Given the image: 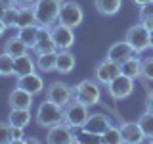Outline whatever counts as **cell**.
Returning <instances> with one entry per match:
<instances>
[{
  "mask_svg": "<svg viewBox=\"0 0 153 144\" xmlns=\"http://www.w3.org/2000/svg\"><path fill=\"white\" fill-rule=\"evenodd\" d=\"M35 121L38 127L42 129H50L54 125L65 121V113H63V106L52 102V100H44L40 106H38L36 113H35Z\"/></svg>",
  "mask_w": 153,
  "mask_h": 144,
  "instance_id": "cell-1",
  "label": "cell"
},
{
  "mask_svg": "<svg viewBox=\"0 0 153 144\" xmlns=\"http://www.w3.org/2000/svg\"><path fill=\"white\" fill-rule=\"evenodd\" d=\"M63 0H36L35 2V16L38 27H54L57 23Z\"/></svg>",
  "mask_w": 153,
  "mask_h": 144,
  "instance_id": "cell-2",
  "label": "cell"
},
{
  "mask_svg": "<svg viewBox=\"0 0 153 144\" xmlns=\"http://www.w3.org/2000/svg\"><path fill=\"white\" fill-rule=\"evenodd\" d=\"M63 113H65V123L71 125L73 129H82V125L86 123L90 115V106H86L82 100H79L76 96L69 100L63 106Z\"/></svg>",
  "mask_w": 153,
  "mask_h": 144,
  "instance_id": "cell-3",
  "label": "cell"
},
{
  "mask_svg": "<svg viewBox=\"0 0 153 144\" xmlns=\"http://www.w3.org/2000/svg\"><path fill=\"white\" fill-rule=\"evenodd\" d=\"M73 96H76L79 100H82L86 106L100 104V98H102L100 83L96 79H84V81H80L79 85L73 86Z\"/></svg>",
  "mask_w": 153,
  "mask_h": 144,
  "instance_id": "cell-4",
  "label": "cell"
},
{
  "mask_svg": "<svg viewBox=\"0 0 153 144\" xmlns=\"http://www.w3.org/2000/svg\"><path fill=\"white\" fill-rule=\"evenodd\" d=\"M82 21H84V10L79 2L67 0V2L61 4V12H59V17H57V23L67 25L71 29H76L79 25H82Z\"/></svg>",
  "mask_w": 153,
  "mask_h": 144,
  "instance_id": "cell-5",
  "label": "cell"
},
{
  "mask_svg": "<svg viewBox=\"0 0 153 144\" xmlns=\"http://www.w3.org/2000/svg\"><path fill=\"white\" fill-rule=\"evenodd\" d=\"M124 40L134 48L136 54H142V52L149 50V46H151V31H149V29H146L142 23H138V25H132L126 31Z\"/></svg>",
  "mask_w": 153,
  "mask_h": 144,
  "instance_id": "cell-6",
  "label": "cell"
},
{
  "mask_svg": "<svg viewBox=\"0 0 153 144\" xmlns=\"http://www.w3.org/2000/svg\"><path fill=\"white\" fill-rule=\"evenodd\" d=\"M134 83H136V81H134L132 77L121 73L119 77H115L105 88H107V94L111 96L113 100H126L128 96H132V92H134Z\"/></svg>",
  "mask_w": 153,
  "mask_h": 144,
  "instance_id": "cell-7",
  "label": "cell"
},
{
  "mask_svg": "<svg viewBox=\"0 0 153 144\" xmlns=\"http://www.w3.org/2000/svg\"><path fill=\"white\" fill-rule=\"evenodd\" d=\"M76 129H73L71 125H67L65 121L54 125V127L48 129L46 133V142L50 144H71V142H79L76 136Z\"/></svg>",
  "mask_w": 153,
  "mask_h": 144,
  "instance_id": "cell-8",
  "label": "cell"
},
{
  "mask_svg": "<svg viewBox=\"0 0 153 144\" xmlns=\"http://www.w3.org/2000/svg\"><path fill=\"white\" fill-rule=\"evenodd\" d=\"M123 71H121V64L109 60V58H103L98 65L94 67V79L98 81L102 86H107L115 77H119Z\"/></svg>",
  "mask_w": 153,
  "mask_h": 144,
  "instance_id": "cell-9",
  "label": "cell"
},
{
  "mask_svg": "<svg viewBox=\"0 0 153 144\" xmlns=\"http://www.w3.org/2000/svg\"><path fill=\"white\" fill-rule=\"evenodd\" d=\"M109 125H113V121L105 113H90L88 119H86V123L82 125V133L88 134V136L100 138L105 131H107Z\"/></svg>",
  "mask_w": 153,
  "mask_h": 144,
  "instance_id": "cell-10",
  "label": "cell"
},
{
  "mask_svg": "<svg viewBox=\"0 0 153 144\" xmlns=\"http://www.w3.org/2000/svg\"><path fill=\"white\" fill-rule=\"evenodd\" d=\"M46 98L52 100V102L59 104V106H65L73 98V88H71L67 83H61V81H54L46 86Z\"/></svg>",
  "mask_w": 153,
  "mask_h": 144,
  "instance_id": "cell-11",
  "label": "cell"
},
{
  "mask_svg": "<svg viewBox=\"0 0 153 144\" xmlns=\"http://www.w3.org/2000/svg\"><path fill=\"white\" fill-rule=\"evenodd\" d=\"M75 29L67 27V25H61V23H56L52 27V35H54V40H56V46L57 50H71L75 44Z\"/></svg>",
  "mask_w": 153,
  "mask_h": 144,
  "instance_id": "cell-12",
  "label": "cell"
},
{
  "mask_svg": "<svg viewBox=\"0 0 153 144\" xmlns=\"http://www.w3.org/2000/svg\"><path fill=\"white\" fill-rule=\"evenodd\" d=\"M35 54H48V52H57L54 35H52V27H38V38L36 44L33 48Z\"/></svg>",
  "mask_w": 153,
  "mask_h": 144,
  "instance_id": "cell-13",
  "label": "cell"
},
{
  "mask_svg": "<svg viewBox=\"0 0 153 144\" xmlns=\"http://www.w3.org/2000/svg\"><path fill=\"white\" fill-rule=\"evenodd\" d=\"M132 56H136L134 48L128 44L126 40H119V42H115V44H111L107 48V56L105 58L117 62V64H123V62H126L128 58H132Z\"/></svg>",
  "mask_w": 153,
  "mask_h": 144,
  "instance_id": "cell-14",
  "label": "cell"
},
{
  "mask_svg": "<svg viewBox=\"0 0 153 144\" xmlns=\"http://www.w3.org/2000/svg\"><path fill=\"white\" fill-rule=\"evenodd\" d=\"M16 86H21V88H25L27 92L36 96V94H40L42 90H44V79H42L36 71H33V73L17 77V85Z\"/></svg>",
  "mask_w": 153,
  "mask_h": 144,
  "instance_id": "cell-15",
  "label": "cell"
},
{
  "mask_svg": "<svg viewBox=\"0 0 153 144\" xmlns=\"http://www.w3.org/2000/svg\"><path fill=\"white\" fill-rule=\"evenodd\" d=\"M121 134H123V142H128V144H140L146 140L138 121H124L121 125Z\"/></svg>",
  "mask_w": 153,
  "mask_h": 144,
  "instance_id": "cell-16",
  "label": "cell"
},
{
  "mask_svg": "<svg viewBox=\"0 0 153 144\" xmlns=\"http://www.w3.org/2000/svg\"><path fill=\"white\" fill-rule=\"evenodd\" d=\"M33 96L31 92H27L21 86H16V88L10 92L8 96V104L10 108H21V110H31L33 108Z\"/></svg>",
  "mask_w": 153,
  "mask_h": 144,
  "instance_id": "cell-17",
  "label": "cell"
},
{
  "mask_svg": "<svg viewBox=\"0 0 153 144\" xmlns=\"http://www.w3.org/2000/svg\"><path fill=\"white\" fill-rule=\"evenodd\" d=\"M75 65H76V58L73 52L71 50H57V65H56L57 73L69 75L75 69Z\"/></svg>",
  "mask_w": 153,
  "mask_h": 144,
  "instance_id": "cell-18",
  "label": "cell"
},
{
  "mask_svg": "<svg viewBox=\"0 0 153 144\" xmlns=\"http://www.w3.org/2000/svg\"><path fill=\"white\" fill-rule=\"evenodd\" d=\"M29 48L25 42L21 40L17 35L16 37H10L6 42H4V48H2V52H6V54H10L12 58H19V56H25V54H29Z\"/></svg>",
  "mask_w": 153,
  "mask_h": 144,
  "instance_id": "cell-19",
  "label": "cell"
},
{
  "mask_svg": "<svg viewBox=\"0 0 153 144\" xmlns=\"http://www.w3.org/2000/svg\"><path fill=\"white\" fill-rule=\"evenodd\" d=\"M36 69V62L31 58V54L13 58V77H21L27 73H33Z\"/></svg>",
  "mask_w": 153,
  "mask_h": 144,
  "instance_id": "cell-20",
  "label": "cell"
},
{
  "mask_svg": "<svg viewBox=\"0 0 153 144\" xmlns=\"http://www.w3.org/2000/svg\"><path fill=\"white\" fill-rule=\"evenodd\" d=\"M31 25H38L36 16H35V8H33V6H17V21H16V29L31 27Z\"/></svg>",
  "mask_w": 153,
  "mask_h": 144,
  "instance_id": "cell-21",
  "label": "cell"
},
{
  "mask_svg": "<svg viewBox=\"0 0 153 144\" xmlns=\"http://www.w3.org/2000/svg\"><path fill=\"white\" fill-rule=\"evenodd\" d=\"M121 71L124 75L132 77L134 81L142 79V60H140V54H136V56L128 58L126 62H123V64H121Z\"/></svg>",
  "mask_w": 153,
  "mask_h": 144,
  "instance_id": "cell-22",
  "label": "cell"
},
{
  "mask_svg": "<svg viewBox=\"0 0 153 144\" xmlns=\"http://www.w3.org/2000/svg\"><path fill=\"white\" fill-rule=\"evenodd\" d=\"M57 65V52H48V54H36V69L42 73H52Z\"/></svg>",
  "mask_w": 153,
  "mask_h": 144,
  "instance_id": "cell-23",
  "label": "cell"
},
{
  "mask_svg": "<svg viewBox=\"0 0 153 144\" xmlns=\"http://www.w3.org/2000/svg\"><path fill=\"white\" fill-rule=\"evenodd\" d=\"M8 123L16 125V127H23L25 129L31 123V110H21V108H12L8 115Z\"/></svg>",
  "mask_w": 153,
  "mask_h": 144,
  "instance_id": "cell-24",
  "label": "cell"
},
{
  "mask_svg": "<svg viewBox=\"0 0 153 144\" xmlns=\"http://www.w3.org/2000/svg\"><path fill=\"white\" fill-rule=\"evenodd\" d=\"M94 6L102 16H115L121 12L123 0H94Z\"/></svg>",
  "mask_w": 153,
  "mask_h": 144,
  "instance_id": "cell-25",
  "label": "cell"
},
{
  "mask_svg": "<svg viewBox=\"0 0 153 144\" xmlns=\"http://www.w3.org/2000/svg\"><path fill=\"white\" fill-rule=\"evenodd\" d=\"M17 37L33 50V48H35V44H36V38H38V25H31V27L17 29Z\"/></svg>",
  "mask_w": 153,
  "mask_h": 144,
  "instance_id": "cell-26",
  "label": "cell"
},
{
  "mask_svg": "<svg viewBox=\"0 0 153 144\" xmlns=\"http://www.w3.org/2000/svg\"><path fill=\"white\" fill-rule=\"evenodd\" d=\"M138 123H140V127H142V131H143L146 140L153 144V113L143 112L140 117H138Z\"/></svg>",
  "mask_w": 153,
  "mask_h": 144,
  "instance_id": "cell-27",
  "label": "cell"
},
{
  "mask_svg": "<svg viewBox=\"0 0 153 144\" xmlns=\"http://www.w3.org/2000/svg\"><path fill=\"white\" fill-rule=\"evenodd\" d=\"M138 23H142L146 29L153 31V0L140 6V19H138Z\"/></svg>",
  "mask_w": 153,
  "mask_h": 144,
  "instance_id": "cell-28",
  "label": "cell"
},
{
  "mask_svg": "<svg viewBox=\"0 0 153 144\" xmlns=\"http://www.w3.org/2000/svg\"><path fill=\"white\" fill-rule=\"evenodd\" d=\"M100 142H107V144H121L123 142V134H121V127H115V125H109L107 131H105L102 136H100Z\"/></svg>",
  "mask_w": 153,
  "mask_h": 144,
  "instance_id": "cell-29",
  "label": "cell"
},
{
  "mask_svg": "<svg viewBox=\"0 0 153 144\" xmlns=\"http://www.w3.org/2000/svg\"><path fill=\"white\" fill-rule=\"evenodd\" d=\"M0 77H13V58L6 52L0 54Z\"/></svg>",
  "mask_w": 153,
  "mask_h": 144,
  "instance_id": "cell-30",
  "label": "cell"
},
{
  "mask_svg": "<svg viewBox=\"0 0 153 144\" xmlns=\"http://www.w3.org/2000/svg\"><path fill=\"white\" fill-rule=\"evenodd\" d=\"M4 21V25L6 27H12V29H16V21H17V8H8V10H4V14H2V17H0Z\"/></svg>",
  "mask_w": 153,
  "mask_h": 144,
  "instance_id": "cell-31",
  "label": "cell"
},
{
  "mask_svg": "<svg viewBox=\"0 0 153 144\" xmlns=\"http://www.w3.org/2000/svg\"><path fill=\"white\" fill-rule=\"evenodd\" d=\"M142 77L146 81H149V83H153V56L142 60Z\"/></svg>",
  "mask_w": 153,
  "mask_h": 144,
  "instance_id": "cell-32",
  "label": "cell"
},
{
  "mask_svg": "<svg viewBox=\"0 0 153 144\" xmlns=\"http://www.w3.org/2000/svg\"><path fill=\"white\" fill-rule=\"evenodd\" d=\"M10 123L8 121H0V144H8L12 142V133H10Z\"/></svg>",
  "mask_w": 153,
  "mask_h": 144,
  "instance_id": "cell-33",
  "label": "cell"
},
{
  "mask_svg": "<svg viewBox=\"0 0 153 144\" xmlns=\"http://www.w3.org/2000/svg\"><path fill=\"white\" fill-rule=\"evenodd\" d=\"M10 133H12V142H23V127H16V125H10Z\"/></svg>",
  "mask_w": 153,
  "mask_h": 144,
  "instance_id": "cell-34",
  "label": "cell"
},
{
  "mask_svg": "<svg viewBox=\"0 0 153 144\" xmlns=\"http://www.w3.org/2000/svg\"><path fill=\"white\" fill-rule=\"evenodd\" d=\"M146 112L153 113V90L147 92V98H146Z\"/></svg>",
  "mask_w": 153,
  "mask_h": 144,
  "instance_id": "cell-35",
  "label": "cell"
},
{
  "mask_svg": "<svg viewBox=\"0 0 153 144\" xmlns=\"http://www.w3.org/2000/svg\"><path fill=\"white\" fill-rule=\"evenodd\" d=\"M17 6V0H0V8L8 10V8H16Z\"/></svg>",
  "mask_w": 153,
  "mask_h": 144,
  "instance_id": "cell-36",
  "label": "cell"
},
{
  "mask_svg": "<svg viewBox=\"0 0 153 144\" xmlns=\"http://www.w3.org/2000/svg\"><path fill=\"white\" fill-rule=\"evenodd\" d=\"M36 0H17V6H35Z\"/></svg>",
  "mask_w": 153,
  "mask_h": 144,
  "instance_id": "cell-37",
  "label": "cell"
},
{
  "mask_svg": "<svg viewBox=\"0 0 153 144\" xmlns=\"http://www.w3.org/2000/svg\"><path fill=\"white\" fill-rule=\"evenodd\" d=\"M23 142H29V144H36V142H40L36 136H29V138H23Z\"/></svg>",
  "mask_w": 153,
  "mask_h": 144,
  "instance_id": "cell-38",
  "label": "cell"
},
{
  "mask_svg": "<svg viewBox=\"0 0 153 144\" xmlns=\"http://www.w3.org/2000/svg\"><path fill=\"white\" fill-rule=\"evenodd\" d=\"M136 6H143V4H147V2H151V0H132Z\"/></svg>",
  "mask_w": 153,
  "mask_h": 144,
  "instance_id": "cell-39",
  "label": "cell"
},
{
  "mask_svg": "<svg viewBox=\"0 0 153 144\" xmlns=\"http://www.w3.org/2000/svg\"><path fill=\"white\" fill-rule=\"evenodd\" d=\"M6 29H8V27L4 25V21H2V19H0V37L4 35V31H6Z\"/></svg>",
  "mask_w": 153,
  "mask_h": 144,
  "instance_id": "cell-40",
  "label": "cell"
},
{
  "mask_svg": "<svg viewBox=\"0 0 153 144\" xmlns=\"http://www.w3.org/2000/svg\"><path fill=\"white\" fill-rule=\"evenodd\" d=\"M149 48L153 50V31H151V46H149Z\"/></svg>",
  "mask_w": 153,
  "mask_h": 144,
  "instance_id": "cell-41",
  "label": "cell"
}]
</instances>
